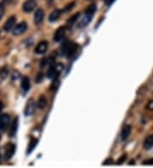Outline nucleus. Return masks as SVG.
I'll return each mask as SVG.
<instances>
[{
  "instance_id": "5",
  "label": "nucleus",
  "mask_w": 153,
  "mask_h": 168,
  "mask_svg": "<svg viewBox=\"0 0 153 168\" xmlns=\"http://www.w3.org/2000/svg\"><path fill=\"white\" fill-rule=\"evenodd\" d=\"M48 49V43L46 41L40 42L35 48V53L38 55H43Z\"/></svg>"
},
{
  "instance_id": "10",
  "label": "nucleus",
  "mask_w": 153,
  "mask_h": 168,
  "mask_svg": "<svg viewBox=\"0 0 153 168\" xmlns=\"http://www.w3.org/2000/svg\"><path fill=\"white\" fill-rule=\"evenodd\" d=\"M131 133V126L130 125H126L122 127V133H121V138L122 141L127 140V138L129 137Z\"/></svg>"
},
{
  "instance_id": "6",
  "label": "nucleus",
  "mask_w": 153,
  "mask_h": 168,
  "mask_svg": "<svg viewBox=\"0 0 153 168\" xmlns=\"http://www.w3.org/2000/svg\"><path fill=\"white\" fill-rule=\"evenodd\" d=\"M36 7V2L34 0H26L23 4V10L26 13L32 12Z\"/></svg>"
},
{
  "instance_id": "3",
  "label": "nucleus",
  "mask_w": 153,
  "mask_h": 168,
  "mask_svg": "<svg viewBox=\"0 0 153 168\" xmlns=\"http://www.w3.org/2000/svg\"><path fill=\"white\" fill-rule=\"evenodd\" d=\"M27 29V25L26 22H22L18 24L13 30V34L15 36H19L21 34L24 33Z\"/></svg>"
},
{
  "instance_id": "15",
  "label": "nucleus",
  "mask_w": 153,
  "mask_h": 168,
  "mask_svg": "<svg viewBox=\"0 0 153 168\" xmlns=\"http://www.w3.org/2000/svg\"><path fill=\"white\" fill-rule=\"evenodd\" d=\"M61 15V11L60 10H55L54 11H52V13L50 14L49 17V21H51V22H54L55 21H57L60 16Z\"/></svg>"
},
{
  "instance_id": "21",
  "label": "nucleus",
  "mask_w": 153,
  "mask_h": 168,
  "mask_svg": "<svg viewBox=\"0 0 153 168\" xmlns=\"http://www.w3.org/2000/svg\"><path fill=\"white\" fill-rule=\"evenodd\" d=\"M127 159V155H122V156L118 159V165H121V164H122L124 161H125V160Z\"/></svg>"
},
{
  "instance_id": "8",
  "label": "nucleus",
  "mask_w": 153,
  "mask_h": 168,
  "mask_svg": "<svg viewBox=\"0 0 153 168\" xmlns=\"http://www.w3.org/2000/svg\"><path fill=\"white\" fill-rule=\"evenodd\" d=\"M93 15H94V14H93V13H90V12L85 11L84 17L82 19L81 22L79 23V26H80V27H84V26H86L91 21Z\"/></svg>"
},
{
  "instance_id": "12",
  "label": "nucleus",
  "mask_w": 153,
  "mask_h": 168,
  "mask_svg": "<svg viewBox=\"0 0 153 168\" xmlns=\"http://www.w3.org/2000/svg\"><path fill=\"white\" fill-rule=\"evenodd\" d=\"M34 111H35V104H34L33 100H31L26 104V106L25 108V115H31L33 114Z\"/></svg>"
},
{
  "instance_id": "11",
  "label": "nucleus",
  "mask_w": 153,
  "mask_h": 168,
  "mask_svg": "<svg viewBox=\"0 0 153 168\" xmlns=\"http://www.w3.org/2000/svg\"><path fill=\"white\" fill-rule=\"evenodd\" d=\"M44 10H41V9H39V10H38L36 11L35 15H34V22H35V24H37V25H39L40 23L44 21Z\"/></svg>"
},
{
  "instance_id": "9",
  "label": "nucleus",
  "mask_w": 153,
  "mask_h": 168,
  "mask_svg": "<svg viewBox=\"0 0 153 168\" xmlns=\"http://www.w3.org/2000/svg\"><path fill=\"white\" fill-rule=\"evenodd\" d=\"M16 23V18L15 16H11L10 18H9V20L5 22L4 26H3V29L5 32H10L13 29L14 26Z\"/></svg>"
},
{
  "instance_id": "28",
  "label": "nucleus",
  "mask_w": 153,
  "mask_h": 168,
  "mask_svg": "<svg viewBox=\"0 0 153 168\" xmlns=\"http://www.w3.org/2000/svg\"><path fill=\"white\" fill-rule=\"evenodd\" d=\"M114 1H115V0H107V1H106V4H107L108 6H110V5H111V4L113 3Z\"/></svg>"
},
{
  "instance_id": "29",
  "label": "nucleus",
  "mask_w": 153,
  "mask_h": 168,
  "mask_svg": "<svg viewBox=\"0 0 153 168\" xmlns=\"http://www.w3.org/2000/svg\"><path fill=\"white\" fill-rule=\"evenodd\" d=\"M2 110H3V104H2V102H0V112Z\"/></svg>"
},
{
  "instance_id": "20",
  "label": "nucleus",
  "mask_w": 153,
  "mask_h": 168,
  "mask_svg": "<svg viewBox=\"0 0 153 168\" xmlns=\"http://www.w3.org/2000/svg\"><path fill=\"white\" fill-rule=\"evenodd\" d=\"M78 16H79V14H76L75 15H73L69 21H68V25L69 26H72V24H74L75 21H76V20H77V18H78Z\"/></svg>"
},
{
  "instance_id": "24",
  "label": "nucleus",
  "mask_w": 153,
  "mask_h": 168,
  "mask_svg": "<svg viewBox=\"0 0 153 168\" xmlns=\"http://www.w3.org/2000/svg\"><path fill=\"white\" fill-rule=\"evenodd\" d=\"M142 165H153V159L146 160L145 161H144V162H143Z\"/></svg>"
},
{
  "instance_id": "27",
  "label": "nucleus",
  "mask_w": 153,
  "mask_h": 168,
  "mask_svg": "<svg viewBox=\"0 0 153 168\" xmlns=\"http://www.w3.org/2000/svg\"><path fill=\"white\" fill-rule=\"evenodd\" d=\"M111 163H112V160H111V159H107L106 161H105V162L103 163V165H111Z\"/></svg>"
},
{
  "instance_id": "31",
  "label": "nucleus",
  "mask_w": 153,
  "mask_h": 168,
  "mask_svg": "<svg viewBox=\"0 0 153 168\" xmlns=\"http://www.w3.org/2000/svg\"><path fill=\"white\" fill-rule=\"evenodd\" d=\"M0 140H1V135H0Z\"/></svg>"
},
{
  "instance_id": "18",
  "label": "nucleus",
  "mask_w": 153,
  "mask_h": 168,
  "mask_svg": "<svg viewBox=\"0 0 153 168\" xmlns=\"http://www.w3.org/2000/svg\"><path fill=\"white\" fill-rule=\"evenodd\" d=\"M47 105V100L44 96H41L38 101V107L39 109H44Z\"/></svg>"
},
{
  "instance_id": "23",
  "label": "nucleus",
  "mask_w": 153,
  "mask_h": 168,
  "mask_svg": "<svg viewBox=\"0 0 153 168\" xmlns=\"http://www.w3.org/2000/svg\"><path fill=\"white\" fill-rule=\"evenodd\" d=\"M74 5H75V3H74V2H73V3H69V4H68V5L66 7L65 10H66V11H69L70 10H72V9L74 7Z\"/></svg>"
},
{
  "instance_id": "7",
  "label": "nucleus",
  "mask_w": 153,
  "mask_h": 168,
  "mask_svg": "<svg viewBox=\"0 0 153 168\" xmlns=\"http://www.w3.org/2000/svg\"><path fill=\"white\" fill-rule=\"evenodd\" d=\"M15 151V146L13 144H9L5 148V153H4V156L6 160H10L11 157L14 156Z\"/></svg>"
},
{
  "instance_id": "19",
  "label": "nucleus",
  "mask_w": 153,
  "mask_h": 168,
  "mask_svg": "<svg viewBox=\"0 0 153 168\" xmlns=\"http://www.w3.org/2000/svg\"><path fill=\"white\" fill-rule=\"evenodd\" d=\"M59 86H60V81L57 80V78L55 79V82L52 83L51 85V90L53 91H56V90L59 88Z\"/></svg>"
},
{
  "instance_id": "2",
  "label": "nucleus",
  "mask_w": 153,
  "mask_h": 168,
  "mask_svg": "<svg viewBox=\"0 0 153 168\" xmlns=\"http://www.w3.org/2000/svg\"><path fill=\"white\" fill-rule=\"evenodd\" d=\"M10 122V116L8 114H3L0 115V130L4 131L7 129Z\"/></svg>"
},
{
  "instance_id": "14",
  "label": "nucleus",
  "mask_w": 153,
  "mask_h": 168,
  "mask_svg": "<svg viewBox=\"0 0 153 168\" xmlns=\"http://www.w3.org/2000/svg\"><path fill=\"white\" fill-rule=\"evenodd\" d=\"M143 146L145 149H150L153 147V135H150L148 136L145 141H144V144H143Z\"/></svg>"
},
{
  "instance_id": "1",
  "label": "nucleus",
  "mask_w": 153,
  "mask_h": 168,
  "mask_svg": "<svg viewBox=\"0 0 153 168\" xmlns=\"http://www.w3.org/2000/svg\"><path fill=\"white\" fill-rule=\"evenodd\" d=\"M62 65L61 64H58V65H55V66H52L49 69L48 71V73H47V77L50 79H56L58 77L61 71L62 70Z\"/></svg>"
},
{
  "instance_id": "26",
  "label": "nucleus",
  "mask_w": 153,
  "mask_h": 168,
  "mask_svg": "<svg viewBox=\"0 0 153 168\" xmlns=\"http://www.w3.org/2000/svg\"><path fill=\"white\" fill-rule=\"evenodd\" d=\"M43 77H44V76H43L41 73H39V74L38 75V77H37V80H36V81H37L38 82H39L43 79Z\"/></svg>"
},
{
  "instance_id": "17",
  "label": "nucleus",
  "mask_w": 153,
  "mask_h": 168,
  "mask_svg": "<svg viewBox=\"0 0 153 168\" xmlns=\"http://www.w3.org/2000/svg\"><path fill=\"white\" fill-rule=\"evenodd\" d=\"M38 139L37 138H32V140L30 141L29 143V145H28V149H27V154H30L33 149H35V147L38 144Z\"/></svg>"
},
{
  "instance_id": "22",
  "label": "nucleus",
  "mask_w": 153,
  "mask_h": 168,
  "mask_svg": "<svg viewBox=\"0 0 153 168\" xmlns=\"http://www.w3.org/2000/svg\"><path fill=\"white\" fill-rule=\"evenodd\" d=\"M146 108H147V110H149V111H153V100L148 102V104H147V105H146Z\"/></svg>"
},
{
  "instance_id": "13",
  "label": "nucleus",
  "mask_w": 153,
  "mask_h": 168,
  "mask_svg": "<svg viewBox=\"0 0 153 168\" xmlns=\"http://www.w3.org/2000/svg\"><path fill=\"white\" fill-rule=\"evenodd\" d=\"M30 87H31L30 79L27 77H24L22 81V89L24 91V93H26L28 90L30 89Z\"/></svg>"
},
{
  "instance_id": "25",
  "label": "nucleus",
  "mask_w": 153,
  "mask_h": 168,
  "mask_svg": "<svg viewBox=\"0 0 153 168\" xmlns=\"http://www.w3.org/2000/svg\"><path fill=\"white\" fill-rule=\"evenodd\" d=\"M3 14H4V8L3 6H2V4H0V20L3 17Z\"/></svg>"
},
{
  "instance_id": "16",
  "label": "nucleus",
  "mask_w": 153,
  "mask_h": 168,
  "mask_svg": "<svg viewBox=\"0 0 153 168\" xmlns=\"http://www.w3.org/2000/svg\"><path fill=\"white\" fill-rule=\"evenodd\" d=\"M17 127H18V118H15L11 124L10 129V136L13 137L15 134V133L17 131Z\"/></svg>"
},
{
  "instance_id": "4",
  "label": "nucleus",
  "mask_w": 153,
  "mask_h": 168,
  "mask_svg": "<svg viewBox=\"0 0 153 168\" xmlns=\"http://www.w3.org/2000/svg\"><path fill=\"white\" fill-rule=\"evenodd\" d=\"M65 35H66V28L61 26L56 30L54 36V40L55 42H61L65 37Z\"/></svg>"
},
{
  "instance_id": "30",
  "label": "nucleus",
  "mask_w": 153,
  "mask_h": 168,
  "mask_svg": "<svg viewBox=\"0 0 153 168\" xmlns=\"http://www.w3.org/2000/svg\"><path fill=\"white\" fill-rule=\"evenodd\" d=\"M0 162H1V156H0Z\"/></svg>"
}]
</instances>
